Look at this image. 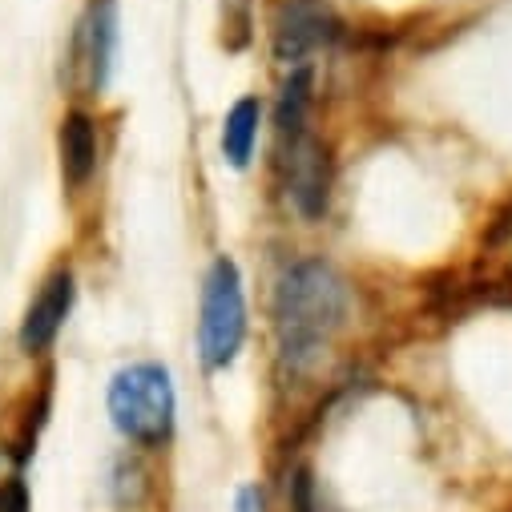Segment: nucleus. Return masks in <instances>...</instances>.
Here are the masks:
<instances>
[{
  "label": "nucleus",
  "mask_w": 512,
  "mask_h": 512,
  "mask_svg": "<svg viewBox=\"0 0 512 512\" xmlns=\"http://www.w3.org/2000/svg\"><path fill=\"white\" fill-rule=\"evenodd\" d=\"M335 37H339V25L319 0H287L275 17V57L283 65H299L303 57L331 45Z\"/></svg>",
  "instance_id": "6"
},
{
  "label": "nucleus",
  "mask_w": 512,
  "mask_h": 512,
  "mask_svg": "<svg viewBox=\"0 0 512 512\" xmlns=\"http://www.w3.org/2000/svg\"><path fill=\"white\" fill-rule=\"evenodd\" d=\"M347 315V283L319 259L295 263L275 291V331L279 355L291 375H303Z\"/></svg>",
  "instance_id": "1"
},
{
  "label": "nucleus",
  "mask_w": 512,
  "mask_h": 512,
  "mask_svg": "<svg viewBox=\"0 0 512 512\" xmlns=\"http://www.w3.org/2000/svg\"><path fill=\"white\" fill-rule=\"evenodd\" d=\"M234 512H267V500H263V492L254 488V484H246V488L238 492V500H234Z\"/></svg>",
  "instance_id": "12"
},
{
  "label": "nucleus",
  "mask_w": 512,
  "mask_h": 512,
  "mask_svg": "<svg viewBox=\"0 0 512 512\" xmlns=\"http://www.w3.org/2000/svg\"><path fill=\"white\" fill-rule=\"evenodd\" d=\"M73 295H77V283H73V271L69 267H57L41 283V291L33 295V303H29L25 319H21V347L29 355L45 351L61 335V327H65V319L73 311Z\"/></svg>",
  "instance_id": "7"
},
{
  "label": "nucleus",
  "mask_w": 512,
  "mask_h": 512,
  "mask_svg": "<svg viewBox=\"0 0 512 512\" xmlns=\"http://www.w3.org/2000/svg\"><path fill=\"white\" fill-rule=\"evenodd\" d=\"M0 512H33V496L21 476L0 480Z\"/></svg>",
  "instance_id": "11"
},
{
  "label": "nucleus",
  "mask_w": 512,
  "mask_h": 512,
  "mask_svg": "<svg viewBox=\"0 0 512 512\" xmlns=\"http://www.w3.org/2000/svg\"><path fill=\"white\" fill-rule=\"evenodd\" d=\"M307 109H311V73L295 69L279 93V142H291L299 134H307Z\"/></svg>",
  "instance_id": "10"
},
{
  "label": "nucleus",
  "mask_w": 512,
  "mask_h": 512,
  "mask_svg": "<svg viewBox=\"0 0 512 512\" xmlns=\"http://www.w3.org/2000/svg\"><path fill=\"white\" fill-rule=\"evenodd\" d=\"M178 396L162 363H130L109 383V420L113 428L142 448H162L174 436Z\"/></svg>",
  "instance_id": "2"
},
{
  "label": "nucleus",
  "mask_w": 512,
  "mask_h": 512,
  "mask_svg": "<svg viewBox=\"0 0 512 512\" xmlns=\"http://www.w3.org/2000/svg\"><path fill=\"white\" fill-rule=\"evenodd\" d=\"M113 57H117V5L113 0H93L73 33V65L89 93H101L109 85Z\"/></svg>",
  "instance_id": "5"
},
{
  "label": "nucleus",
  "mask_w": 512,
  "mask_h": 512,
  "mask_svg": "<svg viewBox=\"0 0 512 512\" xmlns=\"http://www.w3.org/2000/svg\"><path fill=\"white\" fill-rule=\"evenodd\" d=\"M283 170H287V194L303 218H323L331 202V158L327 146L311 134H299L283 142Z\"/></svg>",
  "instance_id": "4"
},
{
  "label": "nucleus",
  "mask_w": 512,
  "mask_h": 512,
  "mask_svg": "<svg viewBox=\"0 0 512 512\" xmlns=\"http://www.w3.org/2000/svg\"><path fill=\"white\" fill-rule=\"evenodd\" d=\"M57 146H61V174H65V182L73 190L85 186L93 178V170H97V130H93V117L81 113V109L65 113Z\"/></svg>",
  "instance_id": "8"
},
{
  "label": "nucleus",
  "mask_w": 512,
  "mask_h": 512,
  "mask_svg": "<svg viewBox=\"0 0 512 512\" xmlns=\"http://www.w3.org/2000/svg\"><path fill=\"white\" fill-rule=\"evenodd\" d=\"M246 339V299H242V279L230 259H218L206 275L202 287V327H198V347L206 367H230L238 347Z\"/></svg>",
  "instance_id": "3"
},
{
  "label": "nucleus",
  "mask_w": 512,
  "mask_h": 512,
  "mask_svg": "<svg viewBox=\"0 0 512 512\" xmlns=\"http://www.w3.org/2000/svg\"><path fill=\"white\" fill-rule=\"evenodd\" d=\"M259 121H263V105L254 97L234 101V109L222 121V154L234 170H242L254 154V142H259Z\"/></svg>",
  "instance_id": "9"
}]
</instances>
